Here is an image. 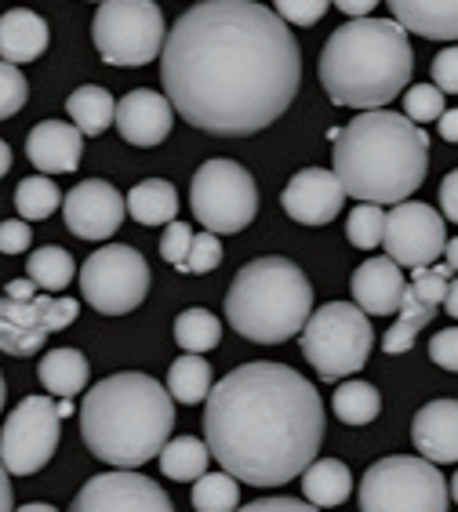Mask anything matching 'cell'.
<instances>
[{
  "instance_id": "cell-1",
  "label": "cell",
  "mask_w": 458,
  "mask_h": 512,
  "mask_svg": "<svg viewBox=\"0 0 458 512\" xmlns=\"http://www.w3.org/2000/svg\"><path fill=\"white\" fill-rule=\"evenodd\" d=\"M160 80L186 124L248 138L277 124L299 95V40L255 0H200L168 30Z\"/></svg>"
},
{
  "instance_id": "cell-2",
  "label": "cell",
  "mask_w": 458,
  "mask_h": 512,
  "mask_svg": "<svg viewBox=\"0 0 458 512\" xmlns=\"http://www.w3.org/2000/svg\"><path fill=\"white\" fill-rule=\"evenodd\" d=\"M211 458L251 487H284L317 462L324 404L295 367L255 360L229 371L204 400Z\"/></svg>"
},
{
  "instance_id": "cell-3",
  "label": "cell",
  "mask_w": 458,
  "mask_h": 512,
  "mask_svg": "<svg viewBox=\"0 0 458 512\" xmlns=\"http://www.w3.org/2000/svg\"><path fill=\"white\" fill-rule=\"evenodd\" d=\"M429 135L404 113L364 109L335 138L331 171L339 175L346 197L360 204L393 207L426 182Z\"/></svg>"
},
{
  "instance_id": "cell-4",
  "label": "cell",
  "mask_w": 458,
  "mask_h": 512,
  "mask_svg": "<svg viewBox=\"0 0 458 512\" xmlns=\"http://www.w3.org/2000/svg\"><path fill=\"white\" fill-rule=\"evenodd\" d=\"M175 429V400L157 378L120 371L91 385L80 404V436L88 451L117 469L153 462Z\"/></svg>"
},
{
  "instance_id": "cell-5",
  "label": "cell",
  "mask_w": 458,
  "mask_h": 512,
  "mask_svg": "<svg viewBox=\"0 0 458 512\" xmlns=\"http://www.w3.org/2000/svg\"><path fill=\"white\" fill-rule=\"evenodd\" d=\"M415 51L397 19H353L320 51V84L335 106L386 109L408 91Z\"/></svg>"
},
{
  "instance_id": "cell-6",
  "label": "cell",
  "mask_w": 458,
  "mask_h": 512,
  "mask_svg": "<svg viewBox=\"0 0 458 512\" xmlns=\"http://www.w3.org/2000/svg\"><path fill=\"white\" fill-rule=\"evenodd\" d=\"M309 316H313V287L295 262L280 255L248 262L226 291V324L248 342H288L302 335Z\"/></svg>"
},
{
  "instance_id": "cell-7",
  "label": "cell",
  "mask_w": 458,
  "mask_h": 512,
  "mask_svg": "<svg viewBox=\"0 0 458 512\" xmlns=\"http://www.w3.org/2000/svg\"><path fill=\"white\" fill-rule=\"evenodd\" d=\"M371 345H375L371 316L353 302H328L313 309L302 327V356L324 382L357 375L368 364Z\"/></svg>"
},
{
  "instance_id": "cell-8",
  "label": "cell",
  "mask_w": 458,
  "mask_h": 512,
  "mask_svg": "<svg viewBox=\"0 0 458 512\" xmlns=\"http://www.w3.org/2000/svg\"><path fill=\"white\" fill-rule=\"evenodd\" d=\"M360 512H448V480L429 458L389 454L360 480Z\"/></svg>"
},
{
  "instance_id": "cell-9",
  "label": "cell",
  "mask_w": 458,
  "mask_h": 512,
  "mask_svg": "<svg viewBox=\"0 0 458 512\" xmlns=\"http://www.w3.org/2000/svg\"><path fill=\"white\" fill-rule=\"evenodd\" d=\"M91 40L110 66H146L160 59L168 26L153 0H102L91 22Z\"/></svg>"
},
{
  "instance_id": "cell-10",
  "label": "cell",
  "mask_w": 458,
  "mask_h": 512,
  "mask_svg": "<svg viewBox=\"0 0 458 512\" xmlns=\"http://www.w3.org/2000/svg\"><path fill=\"white\" fill-rule=\"evenodd\" d=\"M190 207L208 233H240L259 215V186L237 160H208L193 175Z\"/></svg>"
},
{
  "instance_id": "cell-11",
  "label": "cell",
  "mask_w": 458,
  "mask_h": 512,
  "mask_svg": "<svg viewBox=\"0 0 458 512\" xmlns=\"http://www.w3.org/2000/svg\"><path fill=\"white\" fill-rule=\"evenodd\" d=\"M146 291H150V266L128 244L99 247L80 266V295L102 316H124L139 309L146 302Z\"/></svg>"
},
{
  "instance_id": "cell-12",
  "label": "cell",
  "mask_w": 458,
  "mask_h": 512,
  "mask_svg": "<svg viewBox=\"0 0 458 512\" xmlns=\"http://www.w3.org/2000/svg\"><path fill=\"white\" fill-rule=\"evenodd\" d=\"M62 433L59 404L48 396H26L4 422L0 433V462L11 476H33L55 458Z\"/></svg>"
},
{
  "instance_id": "cell-13",
  "label": "cell",
  "mask_w": 458,
  "mask_h": 512,
  "mask_svg": "<svg viewBox=\"0 0 458 512\" xmlns=\"http://www.w3.org/2000/svg\"><path fill=\"white\" fill-rule=\"evenodd\" d=\"M80 302L66 295H37V298H0V353L33 356L48 335L66 331L77 320Z\"/></svg>"
},
{
  "instance_id": "cell-14",
  "label": "cell",
  "mask_w": 458,
  "mask_h": 512,
  "mask_svg": "<svg viewBox=\"0 0 458 512\" xmlns=\"http://www.w3.org/2000/svg\"><path fill=\"white\" fill-rule=\"evenodd\" d=\"M382 244H386V255L400 269L433 266L444 255V247H448L444 215L433 211L429 204H419V200H400V204L389 207Z\"/></svg>"
},
{
  "instance_id": "cell-15",
  "label": "cell",
  "mask_w": 458,
  "mask_h": 512,
  "mask_svg": "<svg viewBox=\"0 0 458 512\" xmlns=\"http://www.w3.org/2000/svg\"><path fill=\"white\" fill-rule=\"evenodd\" d=\"M70 512H175V505L157 480L135 469H113L91 476L77 491Z\"/></svg>"
},
{
  "instance_id": "cell-16",
  "label": "cell",
  "mask_w": 458,
  "mask_h": 512,
  "mask_svg": "<svg viewBox=\"0 0 458 512\" xmlns=\"http://www.w3.org/2000/svg\"><path fill=\"white\" fill-rule=\"evenodd\" d=\"M455 280V269L448 262H433L426 269H415V280L404 287V302L397 309V324L389 327L386 338H382V349L386 353H408L415 338H419L422 327L437 316V309L444 306V298H448V287Z\"/></svg>"
},
{
  "instance_id": "cell-17",
  "label": "cell",
  "mask_w": 458,
  "mask_h": 512,
  "mask_svg": "<svg viewBox=\"0 0 458 512\" xmlns=\"http://www.w3.org/2000/svg\"><path fill=\"white\" fill-rule=\"evenodd\" d=\"M124 215H128V197H120L117 186L102 178L80 182L62 200L66 229L80 240H110L124 226Z\"/></svg>"
},
{
  "instance_id": "cell-18",
  "label": "cell",
  "mask_w": 458,
  "mask_h": 512,
  "mask_svg": "<svg viewBox=\"0 0 458 512\" xmlns=\"http://www.w3.org/2000/svg\"><path fill=\"white\" fill-rule=\"evenodd\" d=\"M346 200L339 175L324 168H302L291 175V182L280 193V207L284 215L295 218L299 226H328L335 222Z\"/></svg>"
},
{
  "instance_id": "cell-19",
  "label": "cell",
  "mask_w": 458,
  "mask_h": 512,
  "mask_svg": "<svg viewBox=\"0 0 458 512\" xmlns=\"http://www.w3.org/2000/svg\"><path fill=\"white\" fill-rule=\"evenodd\" d=\"M117 131L124 142L131 146H160L164 138L171 135V124H175V106L168 102V95L150 88L128 91L124 99L117 102Z\"/></svg>"
},
{
  "instance_id": "cell-20",
  "label": "cell",
  "mask_w": 458,
  "mask_h": 512,
  "mask_svg": "<svg viewBox=\"0 0 458 512\" xmlns=\"http://www.w3.org/2000/svg\"><path fill=\"white\" fill-rule=\"evenodd\" d=\"M26 157L40 175H73L84 157V135L66 120H40L26 138Z\"/></svg>"
},
{
  "instance_id": "cell-21",
  "label": "cell",
  "mask_w": 458,
  "mask_h": 512,
  "mask_svg": "<svg viewBox=\"0 0 458 512\" xmlns=\"http://www.w3.org/2000/svg\"><path fill=\"white\" fill-rule=\"evenodd\" d=\"M411 440L433 465H458V400H433L411 422Z\"/></svg>"
},
{
  "instance_id": "cell-22",
  "label": "cell",
  "mask_w": 458,
  "mask_h": 512,
  "mask_svg": "<svg viewBox=\"0 0 458 512\" xmlns=\"http://www.w3.org/2000/svg\"><path fill=\"white\" fill-rule=\"evenodd\" d=\"M353 298L368 316H393L404 302V273L393 258H368L353 273Z\"/></svg>"
},
{
  "instance_id": "cell-23",
  "label": "cell",
  "mask_w": 458,
  "mask_h": 512,
  "mask_svg": "<svg viewBox=\"0 0 458 512\" xmlns=\"http://www.w3.org/2000/svg\"><path fill=\"white\" fill-rule=\"evenodd\" d=\"M48 40H51L48 22L40 19L37 11L15 8L0 15V59L11 62V66L37 62L48 51Z\"/></svg>"
},
{
  "instance_id": "cell-24",
  "label": "cell",
  "mask_w": 458,
  "mask_h": 512,
  "mask_svg": "<svg viewBox=\"0 0 458 512\" xmlns=\"http://www.w3.org/2000/svg\"><path fill=\"white\" fill-rule=\"evenodd\" d=\"M393 19L426 40H458V0H386Z\"/></svg>"
},
{
  "instance_id": "cell-25",
  "label": "cell",
  "mask_w": 458,
  "mask_h": 512,
  "mask_svg": "<svg viewBox=\"0 0 458 512\" xmlns=\"http://www.w3.org/2000/svg\"><path fill=\"white\" fill-rule=\"evenodd\" d=\"M302 494L309 505L317 509H335L353 494V473L349 465H342L339 458H320L302 473Z\"/></svg>"
},
{
  "instance_id": "cell-26",
  "label": "cell",
  "mask_w": 458,
  "mask_h": 512,
  "mask_svg": "<svg viewBox=\"0 0 458 512\" xmlns=\"http://www.w3.org/2000/svg\"><path fill=\"white\" fill-rule=\"evenodd\" d=\"M88 375H91L88 356L80 353V349H51V353L40 356V367H37L40 385L48 393L62 396V400L77 396L88 385Z\"/></svg>"
},
{
  "instance_id": "cell-27",
  "label": "cell",
  "mask_w": 458,
  "mask_h": 512,
  "mask_svg": "<svg viewBox=\"0 0 458 512\" xmlns=\"http://www.w3.org/2000/svg\"><path fill=\"white\" fill-rule=\"evenodd\" d=\"M128 215L139 226H171L179 215V193L164 178H146L128 193Z\"/></svg>"
},
{
  "instance_id": "cell-28",
  "label": "cell",
  "mask_w": 458,
  "mask_h": 512,
  "mask_svg": "<svg viewBox=\"0 0 458 512\" xmlns=\"http://www.w3.org/2000/svg\"><path fill=\"white\" fill-rule=\"evenodd\" d=\"M157 458L164 476L175 483H197L200 476L208 473V465L215 462L208 440H197V436H175V440L164 444V451Z\"/></svg>"
},
{
  "instance_id": "cell-29",
  "label": "cell",
  "mask_w": 458,
  "mask_h": 512,
  "mask_svg": "<svg viewBox=\"0 0 458 512\" xmlns=\"http://www.w3.org/2000/svg\"><path fill=\"white\" fill-rule=\"evenodd\" d=\"M66 113H70V124L80 128V135H102L110 128V120H117V102L99 84H84L66 99Z\"/></svg>"
},
{
  "instance_id": "cell-30",
  "label": "cell",
  "mask_w": 458,
  "mask_h": 512,
  "mask_svg": "<svg viewBox=\"0 0 458 512\" xmlns=\"http://www.w3.org/2000/svg\"><path fill=\"white\" fill-rule=\"evenodd\" d=\"M211 364L200 353H182L168 371V393L175 404L197 407L211 396Z\"/></svg>"
},
{
  "instance_id": "cell-31",
  "label": "cell",
  "mask_w": 458,
  "mask_h": 512,
  "mask_svg": "<svg viewBox=\"0 0 458 512\" xmlns=\"http://www.w3.org/2000/svg\"><path fill=\"white\" fill-rule=\"evenodd\" d=\"M26 276L44 291V295H59L73 284L77 276V262L66 247H40L26 258Z\"/></svg>"
},
{
  "instance_id": "cell-32",
  "label": "cell",
  "mask_w": 458,
  "mask_h": 512,
  "mask_svg": "<svg viewBox=\"0 0 458 512\" xmlns=\"http://www.w3.org/2000/svg\"><path fill=\"white\" fill-rule=\"evenodd\" d=\"M339 422L346 425H368L379 418L382 411V396L371 382H360V378H349L335 389V400H331Z\"/></svg>"
},
{
  "instance_id": "cell-33",
  "label": "cell",
  "mask_w": 458,
  "mask_h": 512,
  "mask_svg": "<svg viewBox=\"0 0 458 512\" xmlns=\"http://www.w3.org/2000/svg\"><path fill=\"white\" fill-rule=\"evenodd\" d=\"M222 338V320L208 309H186L175 320V342L182 353H208Z\"/></svg>"
},
{
  "instance_id": "cell-34",
  "label": "cell",
  "mask_w": 458,
  "mask_h": 512,
  "mask_svg": "<svg viewBox=\"0 0 458 512\" xmlns=\"http://www.w3.org/2000/svg\"><path fill=\"white\" fill-rule=\"evenodd\" d=\"M193 509L197 512H237L240 509V480L222 473H204L193 483Z\"/></svg>"
},
{
  "instance_id": "cell-35",
  "label": "cell",
  "mask_w": 458,
  "mask_h": 512,
  "mask_svg": "<svg viewBox=\"0 0 458 512\" xmlns=\"http://www.w3.org/2000/svg\"><path fill=\"white\" fill-rule=\"evenodd\" d=\"M62 200L66 197H62L59 186L51 182V175L22 178L19 189H15V207H19V215L26 218V222H40V218H48Z\"/></svg>"
},
{
  "instance_id": "cell-36",
  "label": "cell",
  "mask_w": 458,
  "mask_h": 512,
  "mask_svg": "<svg viewBox=\"0 0 458 512\" xmlns=\"http://www.w3.org/2000/svg\"><path fill=\"white\" fill-rule=\"evenodd\" d=\"M382 233H386V211L379 204H357L346 218V237L360 251H371V247L382 244Z\"/></svg>"
},
{
  "instance_id": "cell-37",
  "label": "cell",
  "mask_w": 458,
  "mask_h": 512,
  "mask_svg": "<svg viewBox=\"0 0 458 512\" xmlns=\"http://www.w3.org/2000/svg\"><path fill=\"white\" fill-rule=\"evenodd\" d=\"M404 117L419 128L429 120H440L444 117V91L437 84H411L404 91Z\"/></svg>"
},
{
  "instance_id": "cell-38",
  "label": "cell",
  "mask_w": 458,
  "mask_h": 512,
  "mask_svg": "<svg viewBox=\"0 0 458 512\" xmlns=\"http://www.w3.org/2000/svg\"><path fill=\"white\" fill-rule=\"evenodd\" d=\"M26 99H30V80L22 77L19 66L0 59V120L15 117L26 106Z\"/></svg>"
},
{
  "instance_id": "cell-39",
  "label": "cell",
  "mask_w": 458,
  "mask_h": 512,
  "mask_svg": "<svg viewBox=\"0 0 458 512\" xmlns=\"http://www.w3.org/2000/svg\"><path fill=\"white\" fill-rule=\"evenodd\" d=\"M190 247H193V229L186 222H171L164 229V237H160V258L175 266L179 273H186V258H190Z\"/></svg>"
},
{
  "instance_id": "cell-40",
  "label": "cell",
  "mask_w": 458,
  "mask_h": 512,
  "mask_svg": "<svg viewBox=\"0 0 458 512\" xmlns=\"http://www.w3.org/2000/svg\"><path fill=\"white\" fill-rule=\"evenodd\" d=\"M222 262V244H219V233H193V247H190V258H186V273H211V269H219Z\"/></svg>"
},
{
  "instance_id": "cell-41",
  "label": "cell",
  "mask_w": 458,
  "mask_h": 512,
  "mask_svg": "<svg viewBox=\"0 0 458 512\" xmlns=\"http://www.w3.org/2000/svg\"><path fill=\"white\" fill-rule=\"evenodd\" d=\"M273 8L288 26H313V22L324 19L331 0H273Z\"/></svg>"
},
{
  "instance_id": "cell-42",
  "label": "cell",
  "mask_w": 458,
  "mask_h": 512,
  "mask_svg": "<svg viewBox=\"0 0 458 512\" xmlns=\"http://www.w3.org/2000/svg\"><path fill=\"white\" fill-rule=\"evenodd\" d=\"M33 244V229L26 226V218H8L0 222V255H22Z\"/></svg>"
},
{
  "instance_id": "cell-43",
  "label": "cell",
  "mask_w": 458,
  "mask_h": 512,
  "mask_svg": "<svg viewBox=\"0 0 458 512\" xmlns=\"http://www.w3.org/2000/svg\"><path fill=\"white\" fill-rule=\"evenodd\" d=\"M429 360L444 371H455L458 375V327H448V331H437L433 342H429Z\"/></svg>"
},
{
  "instance_id": "cell-44",
  "label": "cell",
  "mask_w": 458,
  "mask_h": 512,
  "mask_svg": "<svg viewBox=\"0 0 458 512\" xmlns=\"http://www.w3.org/2000/svg\"><path fill=\"white\" fill-rule=\"evenodd\" d=\"M433 84L444 95H458V48H444L433 59Z\"/></svg>"
},
{
  "instance_id": "cell-45",
  "label": "cell",
  "mask_w": 458,
  "mask_h": 512,
  "mask_svg": "<svg viewBox=\"0 0 458 512\" xmlns=\"http://www.w3.org/2000/svg\"><path fill=\"white\" fill-rule=\"evenodd\" d=\"M237 512H320L317 505L299 502V498H259L251 505H240Z\"/></svg>"
},
{
  "instance_id": "cell-46",
  "label": "cell",
  "mask_w": 458,
  "mask_h": 512,
  "mask_svg": "<svg viewBox=\"0 0 458 512\" xmlns=\"http://www.w3.org/2000/svg\"><path fill=\"white\" fill-rule=\"evenodd\" d=\"M440 211H444L448 222H455L458 226V168L448 171L444 182H440Z\"/></svg>"
},
{
  "instance_id": "cell-47",
  "label": "cell",
  "mask_w": 458,
  "mask_h": 512,
  "mask_svg": "<svg viewBox=\"0 0 458 512\" xmlns=\"http://www.w3.org/2000/svg\"><path fill=\"white\" fill-rule=\"evenodd\" d=\"M335 8L346 11L349 19H368L371 11L379 8V0H335Z\"/></svg>"
},
{
  "instance_id": "cell-48",
  "label": "cell",
  "mask_w": 458,
  "mask_h": 512,
  "mask_svg": "<svg viewBox=\"0 0 458 512\" xmlns=\"http://www.w3.org/2000/svg\"><path fill=\"white\" fill-rule=\"evenodd\" d=\"M4 295H8V298H19V302H26V298H37V295H40V287L33 284L30 276H22V280H11V284L4 287Z\"/></svg>"
},
{
  "instance_id": "cell-49",
  "label": "cell",
  "mask_w": 458,
  "mask_h": 512,
  "mask_svg": "<svg viewBox=\"0 0 458 512\" xmlns=\"http://www.w3.org/2000/svg\"><path fill=\"white\" fill-rule=\"evenodd\" d=\"M437 128H440V138H444V142L458 146V109H444V117L437 120Z\"/></svg>"
},
{
  "instance_id": "cell-50",
  "label": "cell",
  "mask_w": 458,
  "mask_h": 512,
  "mask_svg": "<svg viewBox=\"0 0 458 512\" xmlns=\"http://www.w3.org/2000/svg\"><path fill=\"white\" fill-rule=\"evenodd\" d=\"M0 512H15V498H11V473L0 462Z\"/></svg>"
},
{
  "instance_id": "cell-51",
  "label": "cell",
  "mask_w": 458,
  "mask_h": 512,
  "mask_svg": "<svg viewBox=\"0 0 458 512\" xmlns=\"http://www.w3.org/2000/svg\"><path fill=\"white\" fill-rule=\"evenodd\" d=\"M444 313L458 320V280H451V287H448V298H444Z\"/></svg>"
},
{
  "instance_id": "cell-52",
  "label": "cell",
  "mask_w": 458,
  "mask_h": 512,
  "mask_svg": "<svg viewBox=\"0 0 458 512\" xmlns=\"http://www.w3.org/2000/svg\"><path fill=\"white\" fill-rule=\"evenodd\" d=\"M8 171H11V146L0 138V178L8 175Z\"/></svg>"
},
{
  "instance_id": "cell-53",
  "label": "cell",
  "mask_w": 458,
  "mask_h": 512,
  "mask_svg": "<svg viewBox=\"0 0 458 512\" xmlns=\"http://www.w3.org/2000/svg\"><path fill=\"white\" fill-rule=\"evenodd\" d=\"M444 262H448V266L458 273V237L448 240V247H444Z\"/></svg>"
},
{
  "instance_id": "cell-54",
  "label": "cell",
  "mask_w": 458,
  "mask_h": 512,
  "mask_svg": "<svg viewBox=\"0 0 458 512\" xmlns=\"http://www.w3.org/2000/svg\"><path fill=\"white\" fill-rule=\"evenodd\" d=\"M19 512H59L55 505H44V502H30V505H22Z\"/></svg>"
},
{
  "instance_id": "cell-55",
  "label": "cell",
  "mask_w": 458,
  "mask_h": 512,
  "mask_svg": "<svg viewBox=\"0 0 458 512\" xmlns=\"http://www.w3.org/2000/svg\"><path fill=\"white\" fill-rule=\"evenodd\" d=\"M4 396H8V385H4V375H0V411H4Z\"/></svg>"
},
{
  "instance_id": "cell-56",
  "label": "cell",
  "mask_w": 458,
  "mask_h": 512,
  "mask_svg": "<svg viewBox=\"0 0 458 512\" xmlns=\"http://www.w3.org/2000/svg\"><path fill=\"white\" fill-rule=\"evenodd\" d=\"M451 498H455V502H458V473L451 476Z\"/></svg>"
},
{
  "instance_id": "cell-57",
  "label": "cell",
  "mask_w": 458,
  "mask_h": 512,
  "mask_svg": "<svg viewBox=\"0 0 458 512\" xmlns=\"http://www.w3.org/2000/svg\"><path fill=\"white\" fill-rule=\"evenodd\" d=\"M99 4H102V0H99Z\"/></svg>"
}]
</instances>
